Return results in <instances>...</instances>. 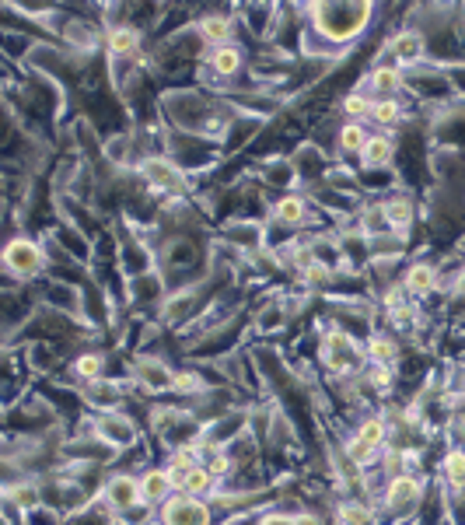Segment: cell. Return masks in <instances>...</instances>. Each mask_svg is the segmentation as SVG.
<instances>
[{
    "instance_id": "8fae6325",
    "label": "cell",
    "mask_w": 465,
    "mask_h": 525,
    "mask_svg": "<svg viewBox=\"0 0 465 525\" xmlns=\"http://www.w3.org/2000/svg\"><path fill=\"white\" fill-rule=\"evenodd\" d=\"M199 32H203V39H206V42L224 46V39L231 35V21H228V18H203Z\"/></svg>"
},
{
    "instance_id": "d6986e66",
    "label": "cell",
    "mask_w": 465,
    "mask_h": 525,
    "mask_svg": "<svg viewBox=\"0 0 465 525\" xmlns=\"http://www.w3.org/2000/svg\"><path fill=\"white\" fill-rule=\"evenodd\" d=\"M357 438H361V441H364V445H371V448H378V445H381V441H385V424H381V420H364V424H361V434H357Z\"/></svg>"
},
{
    "instance_id": "4316f807",
    "label": "cell",
    "mask_w": 465,
    "mask_h": 525,
    "mask_svg": "<svg viewBox=\"0 0 465 525\" xmlns=\"http://www.w3.org/2000/svg\"><path fill=\"white\" fill-rule=\"evenodd\" d=\"M371 452H374V448H371V445H364L361 438L350 445V459H354V462H368V459H371Z\"/></svg>"
},
{
    "instance_id": "ba28073f",
    "label": "cell",
    "mask_w": 465,
    "mask_h": 525,
    "mask_svg": "<svg viewBox=\"0 0 465 525\" xmlns=\"http://www.w3.org/2000/svg\"><path fill=\"white\" fill-rule=\"evenodd\" d=\"M238 67H242V56H238L235 46H217V49H213V70H217L221 78H231Z\"/></svg>"
},
{
    "instance_id": "ac0fdd59",
    "label": "cell",
    "mask_w": 465,
    "mask_h": 525,
    "mask_svg": "<svg viewBox=\"0 0 465 525\" xmlns=\"http://www.w3.org/2000/svg\"><path fill=\"white\" fill-rule=\"evenodd\" d=\"M210 480H213V473H210L206 466H192L186 476V490L189 494H203V490L210 487Z\"/></svg>"
},
{
    "instance_id": "7c38bea8",
    "label": "cell",
    "mask_w": 465,
    "mask_h": 525,
    "mask_svg": "<svg viewBox=\"0 0 465 525\" xmlns=\"http://www.w3.org/2000/svg\"><path fill=\"white\" fill-rule=\"evenodd\" d=\"M392 53L399 56V60H416L420 56V35H413V32H402V35H395L392 39Z\"/></svg>"
},
{
    "instance_id": "1f68e13d",
    "label": "cell",
    "mask_w": 465,
    "mask_h": 525,
    "mask_svg": "<svg viewBox=\"0 0 465 525\" xmlns=\"http://www.w3.org/2000/svg\"><path fill=\"white\" fill-rule=\"evenodd\" d=\"M297 525H318V522H315V519H308V515H304V519H297Z\"/></svg>"
},
{
    "instance_id": "7402d4cb",
    "label": "cell",
    "mask_w": 465,
    "mask_h": 525,
    "mask_svg": "<svg viewBox=\"0 0 465 525\" xmlns=\"http://www.w3.org/2000/svg\"><path fill=\"white\" fill-rule=\"evenodd\" d=\"M78 375H81V378H98V375H101V357H98V354L81 357V361H78Z\"/></svg>"
},
{
    "instance_id": "603a6c76",
    "label": "cell",
    "mask_w": 465,
    "mask_h": 525,
    "mask_svg": "<svg viewBox=\"0 0 465 525\" xmlns=\"http://www.w3.org/2000/svg\"><path fill=\"white\" fill-rule=\"evenodd\" d=\"M374 88H378L381 95L395 92V88H399V74H395V70H378V74H374Z\"/></svg>"
},
{
    "instance_id": "e0dca14e",
    "label": "cell",
    "mask_w": 465,
    "mask_h": 525,
    "mask_svg": "<svg viewBox=\"0 0 465 525\" xmlns=\"http://www.w3.org/2000/svg\"><path fill=\"white\" fill-rule=\"evenodd\" d=\"M277 217L283 224H297V221L304 217V204H301L297 197H283L277 204Z\"/></svg>"
},
{
    "instance_id": "7a4b0ae2",
    "label": "cell",
    "mask_w": 465,
    "mask_h": 525,
    "mask_svg": "<svg viewBox=\"0 0 465 525\" xmlns=\"http://www.w3.org/2000/svg\"><path fill=\"white\" fill-rule=\"evenodd\" d=\"M165 525H210V508L196 498H168L161 508Z\"/></svg>"
},
{
    "instance_id": "9c48e42d",
    "label": "cell",
    "mask_w": 465,
    "mask_h": 525,
    "mask_svg": "<svg viewBox=\"0 0 465 525\" xmlns=\"http://www.w3.org/2000/svg\"><path fill=\"white\" fill-rule=\"evenodd\" d=\"M416 494H420V483L413 476H399V480L388 483V501L392 505H409Z\"/></svg>"
},
{
    "instance_id": "9a60e30c",
    "label": "cell",
    "mask_w": 465,
    "mask_h": 525,
    "mask_svg": "<svg viewBox=\"0 0 465 525\" xmlns=\"http://www.w3.org/2000/svg\"><path fill=\"white\" fill-rule=\"evenodd\" d=\"M445 476L452 487H465V452H448L445 459Z\"/></svg>"
},
{
    "instance_id": "277c9868",
    "label": "cell",
    "mask_w": 465,
    "mask_h": 525,
    "mask_svg": "<svg viewBox=\"0 0 465 525\" xmlns=\"http://www.w3.org/2000/svg\"><path fill=\"white\" fill-rule=\"evenodd\" d=\"M105 494H108L112 508H130V505H137L144 498L140 494V483L133 476H112V483L105 487Z\"/></svg>"
},
{
    "instance_id": "6da1fadb",
    "label": "cell",
    "mask_w": 465,
    "mask_h": 525,
    "mask_svg": "<svg viewBox=\"0 0 465 525\" xmlns=\"http://www.w3.org/2000/svg\"><path fill=\"white\" fill-rule=\"evenodd\" d=\"M368 18V4H318L315 7V25L329 39H350L361 32Z\"/></svg>"
},
{
    "instance_id": "2e32d148",
    "label": "cell",
    "mask_w": 465,
    "mask_h": 525,
    "mask_svg": "<svg viewBox=\"0 0 465 525\" xmlns=\"http://www.w3.org/2000/svg\"><path fill=\"white\" fill-rule=\"evenodd\" d=\"M364 144H368V137H364V126H357V123H350V126H343V133H340V147L343 151H364Z\"/></svg>"
},
{
    "instance_id": "f1b7e54d",
    "label": "cell",
    "mask_w": 465,
    "mask_h": 525,
    "mask_svg": "<svg viewBox=\"0 0 465 525\" xmlns=\"http://www.w3.org/2000/svg\"><path fill=\"white\" fill-rule=\"evenodd\" d=\"M263 525H297V519H287V515H266Z\"/></svg>"
},
{
    "instance_id": "484cf974",
    "label": "cell",
    "mask_w": 465,
    "mask_h": 525,
    "mask_svg": "<svg viewBox=\"0 0 465 525\" xmlns=\"http://www.w3.org/2000/svg\"><path fill=\"white\" fill-rule=\"evenodd\" d=\"M395 350H392V343L388 340H371V357L374 361H388Z\"/></svg>"
},
{
    "instance_id": "ffe728a7",
    "label": "cell",
    "mask_w": 465,
    "mask_h": 525,
    "mask_svg": "<svg viewBox=\"0 0 465 525\" xmlns=\"http://www.w3.org/2000/svg\"><path fill=\"white\" fill-rule=\"evenodd\" d=\"M371 116L378 119V123H385V126H388V123H395V119H399V105L392 102V99H381V102L371 105Z\"/></svg>"
},
{
    "instance_id": "83f0119b",
    "label": "cell",
    "mask_w": 465,
    "mask_h": 525,
    "mask_svg": "<svg viewBox=\"0 0 465 525\" xmlns=\"http://www.w3.org/2000/svg\"><path fill=\"white\" fill-rule=\"evenodd\" d=\"M172 462H182V466H196V452H192V448H179V452L172 455Z\"/></svg>"
},
{
    "instance_id": "4fadbf2b",
    "label": "cell",
    "mask_w": 465,
    "mask_h": 525,
    "mask_svg": "<svg viewBox=\"0 0 465 525\" xmlns=\"http://www.w3.org/2000/svg\"><path fill=\"white\" fill-rule=\"evenodd\" d=\"M406 288H409L413 295H427V291L434 288V270H430V266H413V270L406 273Z\"/></svg>"
},
{
    "instance_id": "cb8c5ba5",
    "label": "cell",
    "mask_w": 465,
    "mask_h": 525,
    "mask_svg": "<svg viewBox=\"0 0 465 525\" xmlns=\"http://www.w3.org/2000/svg\"><path fill=\"white\" fill-rule=\"evenodd\" d=\"M343 109H347V116H354V119H361V116H368V112H371V102H364L361 95H350V99L343 102Z\"/></svg>"
},
{
    "instance_id": "52a82bcc",
    "label": "cell",
    "mask_w": 465,
    "mask_h": 525,
    "mask_svg": "<svg viewBox=\"0 0 465 525\" xmlns=\"http://www.w3.org/2000/svg\"><path fill=\"white\" fill-rule=\"evenodd\" d=\"M137 46H140V32H137V28L119 25V28H112V32H108V49H112V53L126 56V53H133Z\"/></svg>"
},
{
    "instance_id": "8992f818",
    "label": "cell",
    "mask_w": 465,
    "mask_h": 525,
    "mask_svg": "<svg viewBox=\"0 0 465 525\" xmlns=\"http://www.w3.org/2000/svg\"><path fill=\"white\" fill-rule=\"evenodd\" d=\"M168 490H172L168 469H151V473H144V480H140L144 501H168Z\"/></svg>"
},
{
    "instance_id": "5b68a950",
    "label": "cell",
    "mask_w": 465,
    "mask_h": 525,
    "mask_svg": "<svg viewBox=\"0 0 465 525\" xmlns=\"http://www.w3.org/2000/svg\"><path fill=\"white\" fill-rule=\"evenodd\" d=\"M144 175L151 179L154 190H179V186H182V175H179L168 161H147V165H144Z\"/></svg>"
},
{
    "instance_id": "3957f363",
    "label": "cell",
    "mask_w": 465,
    "mask_h": 525,
    "mask_svg": "<svg viewBox=\"0 0 465 525\" xmlns=\"http://www.w3.org/2000/svg\"><path fill=\"white\" fill-rule=\"evenodd\" d=\"M4 263H7L11 273L32 277V273H39V266H42V252H39V245H32L28 238H18V242H11V245L4 249Z\"/></svg>"
},
{
    "instance_id": "30bf717a",
    "label": "cell",
    "mask_w": 465,
    "mask_h": 525,
    "mask_svg": "<svg viewBox=\"0 0 465 525\" xmlns=\"http://www.w3.org/2000/svg\"><path fill=\"white\" fill-rule=\"evenodd\" d=\"M361 158H364L368 165H385V161L392 158V140H388V137H368Z\"/></svg>"
},
{
    "instance_id": "4dcf8cb0",
    "label": "cell",
    "mask_w": 465,
    "mask_h": 525,
    "mask_svg": "<svg viewBox=\"0 0 465 525\" xmlns=\"http://www.w3.org/2000/svg\"><path fill=\"white\" fill-rule=\"evenodd\" d=\"M228 469V462L224 459H213V466H210V473H224Z\"/></svg>"
},
{
    "instance_id": "f546056e",
    "label": "cell",
    "mask_w": 465,
    "mask_h": 525,
    "mask_svg": "<svg viewBox=\"0 0 465 525\" xmlns=\"http://www.w3.org/2000/svg\"><path fill=\"white\" fill-rule=\"evenodd\" d=\"M172 389H182V393H189V389H196V385H192V378H189V375H175Z\"/></svg>"
},
{
    "instance_id": "d4e9b609",
    "label": "cell",
    "mask_w": 465,
    "mask_h": 525,
    "mask_svg": "<svg viewBox=\"0 0 465 525\" xmlns=\"http://www.w3.org/2000/svg\"><path fill=\"white\" fill-rule=\"evenodd\" d=\"M189 469H192V466H182V462H172V466H168V480H172V487H182V490H186Z\"/></svg>"
},
{
    "instance_id": "44dd1931",
    "label": "cell",
    "mask_w": 465,
    "mask_h": 525,
    "mask_svg": "<svg viewBox=\"0 0 465 525\" xmlns=\"http://www.w3.org/2000/svg\"><path fill=\"white\" fill-rule=\"evenodd\" d=\"M385 214H388V221H392V224H409V217H413V207H409L406 200H392V204L385 207Z\"/></svg>"
},
{
    "instance_id": "5bb4252c",
    "label": "cell",
    "mask_w": 465,
    "mask_h": 525,
    "mask_svg": "<svg viewBox=\"0 0 465 525\" xmlns=\"http://www.w3.org/2000/svg\"><path fill=\"white\" fill-rule=\"evenodd\" d=\"M140 375L151 382V389H168L175 382V375H168V368H161L158 361H144L140 364Z\"/></svg>"
}]
</instances>
